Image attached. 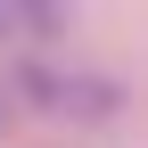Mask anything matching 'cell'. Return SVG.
<instances>
[{
	"label": "cell",
	"mask_w": 148,
	"mask_h": 148,
	"mask_svg": "<svg viewBox=\"0 0 148 148\" xmlns=\"http://www.w3.org/2000/svg\"><path fill=\"white\" fill-rule=\"evenodd\" d=\"M16 82L41 107H66V115H115V82H90V74H58V66H16Z\"/></svg>",
	"instance_id": "6da1fadb"
},
{
	"label": "cell",
	"mask_w": 148,
	"mask_h": 148,
	"mask_svg": "<svg viewBox=\"0 0 148 148\" xmlns=\"http://www.w3.org/2000/svg\"><path fill=\"white\" fill-rule=\"evenodd\" d=\"M66 25V8H8L0 0V33H58Z\"/></svg>",
	"instance_id": "7a4b0ae2"
}]
</instances>
